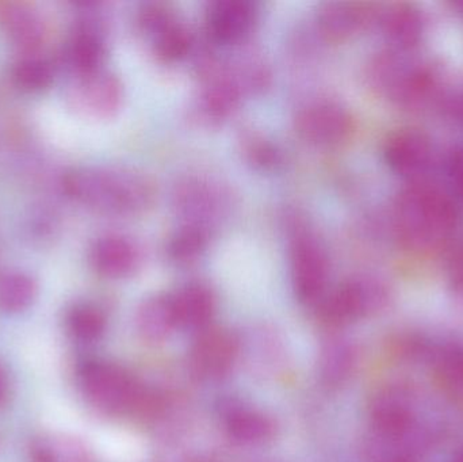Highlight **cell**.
Masks as SVG:
<instances>
[{
    "label": "cell",
    "instance_id": "ffe728a7",
    "mask_svg": "<svg viewBox=\"0 0 463 462\" xmlns=\"http://www.w3.org/2000/svg\"><path fill=\"white\" fill-rule=\"evenodd\" d=\"M136 328L146 341L156 344L170 338L178 327L173 296L156 295L146 298L136 312Z\"/></svg>",
    "mask_w": 463,
    "mask_h": 462
},
{
    "label": "cell",
    "instance_id": "4dcf8cb0",
    "mask_svg": "<svg viewBox=\"0 0 463 462\" xmlns=\"http://www.w3.org/2000/svg\"><path fill=\"white\" fill-rule=\"evenodd\" d=\"M175 16V11L170 5L156 2L146 3L136 14V26L144 37L149 38Z\"/></svg>",
    "mask_w": 463,
    "mask_h": 462
},
{
    "label": "cell",
    "instance_id": "44dd1931",
    "mask_svg": "<svg viewBox=\"0 0 463 462\" xmlns=\"http://www.w3.org/2000/svg\"><path fill=\"white\" fill-rule=\"evenodd\" d=\"M225 68L242 94L259 95L269 89L272 72L267 60L255 51L237 52L230 59H224Z\"/></svg>",
    "mask_w": 463,
    "mask_h": 462
},
{
    "label": "cell",
    "instance_id": "1f68e13d",
    "mask_svg": "<svg viewBox=\"0 0 463 462\" xmlns=\"http://www.w3.org/2000/svg\"><path fill=\"white\" fill-rule=\"evenodd\" d=\"M448 175L457 197L463 201V144L457 146L449 155Z\"/></svg>",
    "mask_w": 463,
    "mask_h": 462
},
{
    "label": "cell",
    "instance_id": "3957f363",
    "mask_svg": "<svg viewBox=\"0 0 463 462\" xmlns=\"http://www.w3.org/2000/svg\"><path fill=\"white\" fill-rule=\"evenodd\" d=\"M370 86L405 108L420 111L442 100L443 78L437 65L412 60L402 52H381L367 67Z\"/></svg>",
    "mask_w": 463,
    "mask_h": 462
},
{
    "label": "cell",
    "instance_id": "4316f807",
    "mask_svg": "<svg viewBox=\"0 0 463 462\" xmlns=\"http://www.w3.org/2000/svg\"><path fill=\"white\" fill-rule=\"evenodd\" d=\"M38 296V282L32 274L22 270L0 273V312L19 315L34 304Z\"/></svg>",
    "mask_w": 463,
    "mask_h": 462
},
{
    "label": "cell",
    "instance_id": "30bf717a",
    "mask_svg": "<svg viewBox=\"0 0 463 462\" xmlns=\"http://www.w3.org/2000/svg\"><path fill=\"white\" fill-rule=\"evenodd\" d=\"M68 105L83 117L108 119L124 102V84L116 73L103 70L75 78L67 92Z\"/></svg>",
    "mask_w": 463,
    "mask_h": 462
},
{
    "label": "cell",
    "instance_id": "603a6c76",
    "mask_svg": "<svg viewBox=\"0 0 463 462\" xmlns=\"http://www.w3.org/2000/svg\"><path fill=\"white\" fill-rule=\"evenodd\" d=\"M30 462H91L86 445L64 434H41L30 442Z\"/></svg>",
    "mask_w": 463,
    "mask_h": 462
},
{
    "label": "cell",
    "instance_id": "7402d4cb",
    "mask_svg": "<svg viewBox=\"0 0 463 462\" xmlns=\"http://www.w3.org/2000/svg\"><path fill=\"white\" fill-rule=\"evenodd\" d=\"M146 40L151 43L155 56L167 64L187 59L194 54L197 48L194 34L184 22L179 21L178 16L171 19Z\"/></svg>",
    "mask_w": 463,
    "mask_h": 462
},
{
    "label": "cell",
    "instance_id": "f1b7e54d",
    "mask_svg": "<svg viewBox=\"0 0 463 462\" xmlns=\"http://www.w3.org/2000/svg\"><path fill=\"white\" fill-rule=\"evenodd\" d=\"M211 238L212 231L198 225L184 224L168 239L165 254L176 265H192L205 254Z\"/></svg>",
    "mask_w": 463,
    "mask_h": 462
},
{
    "label": "cell",
    "instance_id": "8fae6325",
    "mask_svg": "<svg viewBox=\"0 0 463 462\" xmlns=\"http://www.w3.org/2000/svg\"><path fill=\"white\" fill-rule=\"evenodd\" d=\"M240 353V342L224 328L200 331L189 354L190 371L203 382H217L230 374Z\"/></svg>",
    "mask_w": 463,
    "mask_h": 462
},
{
    "label": "cell",
    "instance_id": "d590c367",
    "mask_svg": "<svg viewBox=\"0 0 463 462\" xmlns=\"http://www.w3.org/2000/svg\"><path fill=\"white\" fill-rule=\"evenodd\" d=\"M451 7L456 8L457 13L462 14L463 15V0H456V2L450 3Z\"/></svg>",
    "mask_w": 463,
    "mask_h": 462
},
{
    "label": "cell",
    "instance_id": "484cf974",
    "mask_svg": "<svg viewBox=\"0 0 463 462\" xmlns=\"http://www.w3.org/2000/svg\"><path fill=\"white\" fill-rule=\"evenodd\" d=\"M356 353L353 344L345 339L326 342L318 358V373L326 387H339L347 382L355 366Z\"/></svg>",
    "mask_w": 463,
    "mask_h": 462
},
{
    "label": "cell",
    "instance_id": "5bb4252c",
    "mask_svg": "<svg viewBox=\"0 0 463 462\" xmlns=\"http://www.w3.org/2000/svg\"><path fill=\"white\" fill-rule=\"evenodd\" d=\"M381 5L364 2H332L318 8L317 32L331 42L348 40L377 24Z\"/></svg>",
    "mask_w": 463,
    "mask_h": 462
},
{
    "label": "cell",
    "instance_id": "5b68a950",
    "mask_svg": "<svg viewBox=\"0 0 463 462\" xmlns=\"http://www.w3.org/2000/svg\"><path fill=\"white\" fill-rule=\"evenodd\" d=\"M173 206L184 224L213 231L231 213L233 197L220 182L190 175L174 186Z\"/></svg>",
    "mask_w": 463,
    "mask_h": 462
},
{
    "label": "cell",
    "instance_id": "d6a6232c",
    "mask_svg": "<svg viewBox=\"0 0 463 462\" xmlns=\"http://www.w3.org/2000/svg\"><path fill=\"white\" fill-rule=\"evenodd\" d=\"M448 277L454 292L463 296V244L456 249L449 259Z\"/></svg>",
    "mask_w": 463,
    "mask_h": 462
},
{
    "label": "cell",
    "instance_id": "8992f818",
    "mask_svg": "<svg viewBox=\"0 0 463 462\" xmlns=\"http://www.w3.org/2000/svg\"><path fill=\"white\" fill-rule=\"evenodd\" d=\"M290 270L294 293L301 303L312 306L323 300L329 279L328 255L301 222L291 230Z\"/></svg>",
    "mask_w": 463,
    "mask_h": 462
},
{
    "label": "cell",
    "instance_id": "d6986e66",
    "mask_svg": "<svg viewBox=\"0 0 463 462\" xmlns=\"http://www.w3.org/2000/svg\"><path fill=\"white\" fill-rule=\"evenodd\" d=\"M173 296L179 328L203 331L211 327L216 312V296L203 282H189Z\"/></svg>",
    "mask_w": 463,
    "mask_h": 462
},
{
    "label": "cell",
    "instance_id": "d4e9b609",
    "mask_svg": "<svg viewBox=\"0 0 463 462\" xmlns=\"http://www.w3.org/2000/svg\"><path fill=\"white\" fill-rule=\"evenodd\" d=\"M65 330L73 341L92 344L99 341L108 328V317L98 304L78 301L65 312Z\"/></svg>",
    "mask_w": 463,
    "mask_h": 462
},
{
    "label": "cell",
    "instance_id": "2e32d148",
    "mask_svg": "<svg viewBox=\"0 0 463 462\" xmlns=\"http://www.w3.org/2000/svg\"><path fill=\"white\" fill-rule=\"evenodd\" d=\"M89 259L99 276L122 279L132 276L140 268L143 255L140 247L129 236L106 233L90 247Z\"/></svg>",
    "mask_w": 463,
    "mask_h": 462
},
{
    "label": "cell",
    "instance_id": "4fadbf2b",
    "mask_svg": "<svg viewBox=\"0 0 463 462\" xmlns=\"http://www.w3.org/2000/svg\"><path fill=\"white\" fill-rule=\"evenodd\" d=\"M258 18V7L250 0H216L206 8V33L212 42L240 45L252 34Z\"/></svg>",
    "mask_w": 463,
    "mask_h": 462
},
{
    "label": "cell",
    "instance_id": "f546056e",
    "mask_svg": "<svg viewBox=\"0 0 463 462\" xmlns=\"http://www.w3.org/2000/svg\"><path fill=\"white\" fill-rule=\"evenodd\" d=\"M435 372L445 390L463 401V341L443 346L435 360Z\"/></svg>",
    "mask_w": 463,
    "mask_h": 462
},
{
    "label": "cell",
    "instance_id": "9a60e30c",
    "mask_svg": "<svg viewBox=\"0 0 463 462\" xmlns=\"http://www.w3.org/2000/svg\"><path fill=\"white\" fill-rule=\"evenodd\" d=\"M0 27L22 54H37L48 35L43 14L30 2H0Z\"/></svg>",
    "mask_w": 463,
    "mask_h": 462
},
{
    "label": "cell",
    "instance_id": "e0dca14e",
    "mask_svg": "<svg viewBox=\"0 0 463 462\" xmlns=\"http://www.w3.org/2000/svg\"><path fill=\"white\" fill-rule=\"evenodd\" d=\"M377 24H380L392 51L410 53L423 38V15L411 3H393L381 7Z\"/></svg>",
    "mask_w": 463,
    "mask_h": 462
},
{
    "label": "cell",
    "instance_id": "83f0119b",
    "mask_svg": "<svg viewBox=\"0 0 463 462\" xmlns=\"http://www.w3.org/2000/svg\"><path fill=\"white\" fill-rule=\"evenodd\" d=\"M56 78L53 64L40 54H22L10 68L14 86L27 94H40L51 89Z\"/></svg>",
    "mask_w": 463,
    "mask_h": 462
},
{
    "label": "cell",
    "instance_id": "9c48e42d",
    "mask_svg": "<svg viewBox=\"0 0 463 462\" xmlns=\"http://www.w3.org/2000/svg\"><path fill=\"white\" fill-rule=\"evenodd\" d=\"M294 124L302 140L317 146H339L354 130L350 111L331 99L312 100L302 106Z\"/></svg>",
    "mask_w": 463,
    "mask_h": 462
},
{
    "label": "cell",
    "instance_id": "6da1fadb",
    "mask_svg": "<svg viewBox=\"0 0 463 462\" xmlns=\"http://www.w3.org/2000/svg\"><path fill=\"white\" fill-rule=\"evenodd\" d=\"M61 189L73 203L113 216L144 213L156 200V187L149 176L111 165L71 168L62 175Z\"/></svg>",
    "mask_w": 463,
    "mask_h": 462
},
{
    "label": "cell",
    "instance_id": "7a4b0ae2",
    "mask_svg": "<svg viewBox=\"0 0 463 462\" xmlns=\"http://www.w3.org/2000/svg\"><path fill=\"white\" fill-rule=\"evenodd\" d=\"M457 224L458 209L453 198L427 181L410 184L394 203V235L408 251L426 254L440 249Z\"/></svg>",
    "mask_w": 463,
    "mask_h": 462
},
{
    "label": "cell",
    "instance_id": "52a82bcc",
    "mask_svg": "<svg viewBox=\"0 0 463 462\" xmlns=\"http://www.w3.org/2000/svg\"><path fill=\"white\" fill-rule=\"evenodd\" d=\"M389 297L388 287L377 277H351L324 298L321 315L329 325H350L383 311Z\"/></svg>",
    "mask_w": 463,
    "mask_h": 462
},
{
    "label": "cell",
    "instance_id": "277c9868",
    "mask_svg": "<svg viewBox=\"0 0 463 462\" xmlns=\"http://www.w3.org/2000/svg\"><path fill=\"white\" fill-rule=\"evenodd\" d=\"M79 384L89 404L108 415L140 410L148 396L127 369L106 361L84 363L79 372Z\"/></svg>",
    "mask_w": 463,
    "mask_h": 462
},
{
    "label": "cell",
    "instance_id": "7c38bea8",
    "mask_svg": "<svg viewBox=\"0 0 463 462\" xmlns=\"http://www.w3.org/2000/svg\"><path fill=\"white\" fill-rule=\"evenodd\" d=\"M383 157L392 171L413 182L426 181L434 159V148L426 133L402 129L392 135L383 148Z\"/></svg>",
    "mask_w": 463,
    "mask_h": 462
},
{
    "label": "cell",
    "instance_id": "e575fe53",
    "mask_svg": "<svg viewBox=\"0 0 463 462\" xmlns=\"http://www.w3.org/2000/svg\"><path fill=\"white\" fill-rule=\"evenodd\" d=\"M10 391V382H8L7 371L5 366L0 363V406L5 403Z\"/></svg>",
    "mask_w": 463,
    "mask_h": 462
},
{
    "label": "cell",
    "instance_id": "cb8c5ba5",
    "mask_svg": "<svg viewBox=\"0 0 463 462\" xmlns=\"http://www.w3.org/2000/svg\"><path fill=\"white\" fill-rule=\"evenodd\" d=\"M237 144L242 159L255 170L271 173L282 167V149L260 130L242 127Z\"/></svg>",
    "mask_w": 463,
    "mask_h": 462
},
{
    "label": "cell",
    "instance_id": "ac0fdd59",
    "mask_svg": "<svg viewBox=\"0 0 463 462\" xmlns=\"http://www.w3.org/2000/svg\"><path fill=\"white\" fill-rule=\"evenodd\" d=\"M228 436L237 444L258 447L274 438L277 425L266 412L240 403H231L222 411Z\"/></svg>",
    "mask_w": 463,
    "mask_h": 462
},
{
    "label": "cell",
    "instance_id": "8d00e7d4",
    "mask_svg": "<svg viewBox=\"0 0 463 462\" xmlns=\"http://www.w3.org/2000/svg\"><path fill=\"white\" fill-rule=\"evenodd\" d=\"M453 462H463V453H461V455H459Z\"/></svg>",
    "mask_w": 463,
    "mask_h": 462
},
{
    "label": "cell",
    "instance_id": "ba28073f",
    "mask_svg": "<svg viewBox=\"0 0 463 462\" xmlns=\"http://www.w3.org/2000/svg\"><path fill=\"white\" fill-rule=\"evenodd\" d=\"M108 57V27L97 3H81L78 18L65 42L62 59L75 75H91L103 70Z\"/></svg>",
    "mask_w": 463,
    "mask_h": 462
},
{
    "label": "cell",
    "instance_id": "836d02e7",
    "mask_svg": "<svg viewBox=\"0 0 463 462\" xmlns=\"http://www.w3.org/2000/svg\"><path fill=\"white\" fill-rule=\"evenodd\" d=\"M443 108L451 119L463 125V91L446 99Z\"/></svg>",
    "mask_w": 463,
    "mask_h": 462
}]
</instances>
